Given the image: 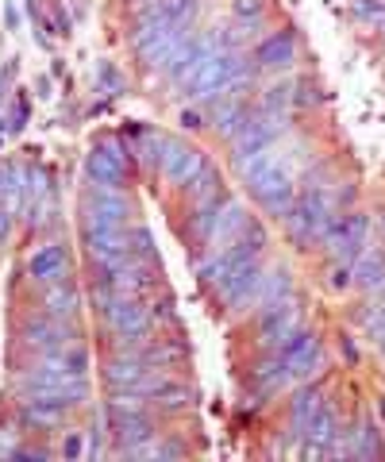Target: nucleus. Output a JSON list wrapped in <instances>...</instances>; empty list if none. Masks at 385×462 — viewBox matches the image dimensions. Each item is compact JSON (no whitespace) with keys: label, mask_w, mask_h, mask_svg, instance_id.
I'll list each match as a JSON object with an SVG mask.
<instances>
[{"label":"nucleus","mask_w":385,"mask_h":462,"mask_svg":"<svg viewBox=\"0 0 385 462\" xmlns=\"http://www.w3.org/2000/svg\"><path fill=\"white\" fill-rule=\"evenodd\" d=\"M239 85H247V62L235 51H216L212 58H205V66L185 81L189 97H212V93H227L235 97Z\"/></svg>","instance_id":"1"},{"label":"nucleus","mask_w":385,"mask_h":462,"mask_svg":"<svg viewBox=\"0 0 385 462\" xmlns=\"http://www.w3.org/2000/svg\"><path fill=\"white\" fill-rule=\"evenodd\" d=\"M327 220H332V200H327L324 193H316V185L305 189L301 197L293 200V208L285 212V227H289V236L301 243V247L324 236Z\"/></svg>","instance_id":"2"},{"label":"nucleus","mask_w":385,"mask_h":462,"mask_svg":"<svg viewBox=\"0 0 385 462\" xmlns=\"http://www.w3.org/2000/svg\"><path fill=\"white\" fill-rule=\"evenodd\" d=\"M127 216H132V205H127L124 189L89 181L81 197V227H124Z\"/></svg>","instance_id":"3"},{"label":"nucleus","mask_w":385,"mask_h":462,"mask_svg":"<svg viewBox=\"0 0 385 462\" xmlns=\"http://www.w3.org/2000/svg\"><path fill=\"white\" fill-rule=\"evenodd\" d=\"M127 147L120 139H101L85 158V173L96 185H112V189H124L127 185Z\"/></svg>","instance_id":"4"},{"label":"nucleus","mask_w":385,"mask_h":462,"mask_svg":"<svg viewBox=\"0 0 385 462\" xmlns=\"http://www.w3.org/2000/svg\"><path fill=\"white\" fill-rule=\"evenodd\" d=\"M105 320H108V328L127 343V351H132V346H139L142 339L151 336L154 316H151V309L139 305V297H120L116 305L105 312Z\"/></svg>","instance_id":"5"},{"label":"nucleus","mask_w":385,"mask_h":462,"mask_svg":"<svg viewBox=\"0 0 385 462\" xmlns=\"http://www.w3.org/2000/svg\"><path fill=\"white\" fill-rule=\"evenodd\" d=\"M20 343L27 346V351L54 355V351H62V346L78 343V331L69 328L66 320H59V316H47V312H42L39 320H27V324L20 328Z\"/></svg>","instance_id":"6"},{"label":"nucleus","mask_w":385,"mask_h":462,"mask_svg":"<svg viewBox=\"0 0 385 462\" xmlns=\"http://www.w3.org/2000/svg\"><path fill=\"white\" fill-rule=\"evenodd\" d=\"M281 127H285V112H270V108H262L259 116H251V112H247L243 127H239V132L232 135V139H235V154L266 151L270 143L281 135Z\"/></svg>","instance_id":"7"},{"label":"nucleus","mask_w":385,"mask_h":462,"mask_svg":"<svg viewBox=\"0 0 385 462\" xmlns=\"http://www.w3.org/2000/svg\"><path fill=\"white\" fill-rule=\"evenodd\" d=\"M108 420H112V436L120 439V447H116L120 455H127L139 443L154 439V424L142 409H116V404H108Z\"/></svg>","instance_id":"8"},{"label":"nucleus","mask_w":385,"mask_h":462,"mask_svg":"<svg viewBox=\"0 0 385 462\" xmlns=\"http://www.w3.org/2000/svg\"><path fill=\"white\" fill-rule=\"evenodd\" d=\"M208 170L205 162V154L201 151H193V147H185V143H170L166 139V154H162V173L174 185H181V189H189V185L201 178V173Z\"/></svg>","instance_id":"9"},{"label":"nucleus","mask_w":385,"mask_h":462,"mask_svg":"<svg viewBox=\"0 0 385 462\" xmlns=\"http://www.w3.org/2000/svg\"><path fill=\"white\" fill-rule=\"evenodd\" d=\"M81 243L89 263H120L132 258L127 251V227H81Z\"/></svg>","instance_id":"10"},{"label":"nucleus","mask_w":385,"mask_h":462,"mask_svg":"<svg viewBox=\"0 0 385 462\" xmlns=\"http://www.w3.org/2000/svg\"><path fill=\"white\" fill-rule=\"evenodd\" d=\"M259 285H262V270H259V263H243V266H235L232 273H224V278L212 285L216 289V300L220 305H243V300H251L254 293H259Z\"/></svg>","instance_id":"11"},{"label":"nucleus","mask_w":385,"mask_h":462,"mask_svg":"<svg viewBox=\"0 0 385 462\" xmlns=\"http://www.w3.org/2000/svg\"><path fill=\"white\" fill-rule=\"evenodd\" d=\"M74 409L69 397H59V393H27L23 404H20V420L27 428H54L66 420V412Z\"/></svg>","instance_id":"12"},{"label":"nucleus","mask_w":385,"mask_h":462,"mask_svg":"<svg viewBox=\"0 0 385 462\" xmlns=\"http://www.w3.org/2000/svg\"><path fill=\"white\" fill-rule=\"evenodd\" d=\"M278 358L285 363V370H289V374H312V366L320 363V339L312 336V331L297 328L293 336L278 346Z\"/></svg>","instance_id":"13"},{"label":"nucleus","mask_w":385,"mask_h":462,"mask_svg":"<svg viewBox=\"0 0 385 462\" xmlns=\"http://www.w3.org/2000/svg\"><path fill=\"white\" fill-rule=\"evenodd\" d=\"M185 39H189V23H174V27H166V32L151 35V39L142 42V47H135V51H139V58H142V62H147L151 69H159V66H170V58L181 51Z\"/></svg>","instance_id":"14"},{"label":"nucleus","mask_w":385,"mask_h":462,"mask_svg":"<svg viewBox=\"0 0 385 462\" xmlns=\"http://www.w3.org/2000/svg\"><path fill=\"white\" fill-rule=\"evenodd\" d=\"M297 328H301V312H297V305L278 300V305H270L266 316H262V328H259L262 346H281Z\"/></svg>","instance_id":"15"},{"label":"nucleus","mask_w":385,"mask_h":462,"mask_svg":"<svg viewBox=\"0 0 385 462\" xmlns=\"http://www.w3.org/2000/svg\"><path fill=\"white\" fill-rule=\"evenodd\" d=\"M151 374H159V370H154L151 363H142L135 351H124L120 358H112V363L105 366V382H108L112 389H132V385H139V382H147Z\"/></svg>","instance_id":"16"},{"label":"nucleus","mask_w":385,"mask_h":462,"mask_svg":"<svg viewBox=\"0 0 385 462\" xmlns=\"http://www.w3.org/2000/svg\"><path fill=\"white\" fill-rule=\"evenodd\" d=\"M293 54H297L293 32H274L270 39L259 42V51H254V62H259L262 69H281V66H293Z\"/></svg>","instance_id":"17"},{"label":"nucleus","mask_w":385,"mask_h":462,"mask_svg":"<svg viewBox=\"0 0 385 462\" xmlns=\"http://www.w3.org/2000/svg\"><path fill=\"white\" fill-rule=\"evenodd\" d=\"M27 273H32L35 282H42V285L59 282L62 273H66V251L59 247V243H47V247H39L32 258H27Z\"/></svg>","instance_id":"18"},{"label":"nucleus","mask_w":385,"mask_h":462,"mask_svg":"<svg viewBox=\"0 0 385 462\" xmlns=\"http://www.w3.org/2000/svg\"><path fill=\"white\" fill-rule=\"evenodd\" d=\"M39 305H42V312H47V316H59V320H69V316H74L78 309H81V293H78V289L74 285H69V282H50L47 285V293H42V300H39Z\"/></svg>","instance_id":"19"},{"label":"nucleus","mask_w":385,"mask_h":462,"mask_svg":"<svg viewBox=\"0 0 385 462\" xmlns=\"http://www.w3.org/2000/svg\"><path fill=\"white\" fill-rule=\"evenodd\" d=\"M366 231H370V220L366 216H351L347 220V231H344V239L335 243V254H339V263H347V266H354L359 263V254H362V243H366Z\"/></svg>","instance_id":"20"},{"label":"nucleus","mask_w":385,"mask_h":462,"mask_svg":"<svg viewBox=\"0 0 385 462\" xmlns=\"http://www.w3.org/2000/svg\"><path fill=\"white\" fill-rule=\"evenodd\" d=\"M151 404H159V409H166V412H178V409H189L193 404V389L189 385H181V382H162L159 385V393L151 397Z\"/></svg>","instance_id":"21"},{"label":"nucleus","mask_w":385,"mask_h":462,"mask_svg":"<svg viewBox=\"0 0 385 462\" xmlns=\"http://www.w3.org/2000/svg\"><path fill=\"white\" fill-rule=\"evenodd\" d=\"M354 278H359L362 289H381L385 285V258L381 254H359Z\"/></svg>","instance_id":"22"},{"label":"nucleus","mask_w":385,"mask_h":462,"mask_svg":"<svg viewBox=\"0 0 385 462\" xmlns=\"http://www.w3.org/2000/svg\"><path fill=\"white\" fill-rule=\"evenodd\" d=\"M320 409V393H316V389H301V393H297L293 397V404H289V416H293V431H297V436H301V428L308 424V416L312 412H316Z\"/></svg>","instance_id":"23"},{"label":"nucleus","mask_w":385,"mask_h":462,"mask_svg":"<svg viewBox=\"0 0 385 462\" xmlns=\"http://www.w3.org/2000/svg\"><path fill=\"white\" fill-rule=\"evenodd\" d=\"M243 120H247V105H243V100H227V105L216 108V132L220 135H235L239 127H243Z\"/></svg>","instance_id":"24"},{"label":"nucleus","mask_w":385,"mask_h":462,"mask_svg":"<svg viewBox=\"0 0 385 462\" xmlns=\"http://www.w3.org/2000/svg\"><path fill=\"white\" fill-rule=\"evenodd\" d=\"M259 200H262V208H266L270 216H281V220H285V212H289V208H293V200H297L293 181L285 178L281 185H274V189H270L266 197H259Z\"/></svg>","instance_id":"25"},{"label":"nucleus","mask_w":385,"mask_h":462,"mask_svg":"<svg viewBox=\"0 0 385 462\" xmlns=\"http://www.w3.org/2000/svg\"><path fill=\"white\" fill-rule=\"evenodd\" d=\"M127 251H132V258H139V263H154V239L147 227H127Z\"/></svg>","instance_id":"26"},{"label":"nucleus","mask_w":385,"mask_h":462,"mask_svg":"<svg viewBox=\"0 0 385 462\" xmlns=\"http://www.w3.org/2000/svg\"><path fill=\"white\" fill-rule=\"evenodd\" d=\"M259 289H262V305H278L289 293V270H274L270 278H262Z\"/></svg>","instance_id":"27"},{"label":"nucleus","mask_w":385,"mask_h":462,"mask_svg":"<svg viewBox=\"0 0 385 462\" xmlns=\"http://www.w3.org/2000/svg\"><path fill=\"white\" fill-rule=\"evenodd\" d=\"M20 216V205H8V200H0V243H8V231L16 224Z\"/></svg>","instance_id":"28"},{"label":"nucleus","mask_w":385,"mask_h":462,"mask_svg":"<svg viewBox=\"0 0 385 462\" xmlns=\"http://www.w3.org/2000/svg\"><path fill=\"white\" fill-rule=\"evenodd\" d=\"M96 78H101V81H105V89H108L112 97H116V93L124 89V78H120V74H116V69H112L108 62H101V69H96Z\"/></svg>","instance_id":"29"},{"label":"nucleus","mask_w":385,"mask_h":462,"mask_svg":"<svg viewBox=\"0 0 385 462\" xmlns=\"http://www.w3.org/2000/svg\"><path fill=\"white\" fill-rule=\"evenodd\" d=\"M81 451H85L81 431H69V436L62 439V455H66V458H81Z\"/></svg>","instance_id":"30"},{"label":"nucleus","mask_w":385,"mask_h":462,"mask_svg":"<svg viewBox=\"0 0 385 462\" xmlns=\"http://www.w3.org/2000/svg\"><path fill=\"white\" fill-rule=\"evenodd\" d=\"M235 16H239V20L262 16V0H239V5H235Z\"/></svg>","instance_id":"31"},{"label":"nucleus","mask_w":385,"mask_h":462,"mask_svg":"<svg viewBox=\"0 0 385 462\" xmlns=\"http://www.w3.org/2000/svg\"><path fill=\"white\" fill-rule=\"evenodd\" d=\"M27 112H32V108H27V97H16V120H12V132L27 124Z\"/></svg>","instance_id":"32"},{"label":"nucleus","mask_w":385,"mask_h":462,"mask_svg":"<svg viewBox=\"0 0 385 462\" xmlns=\"http://www.w3.org/2000/svg\"><path fill=\"white\" fill-rule=\"evenodd\" d=\"M5 23H8V27H20V12H16V8H12V5L5 8Z\"/></svg>","instance_id":"33"},{"label":"nucleus","mask_w":385,"mask_h":462,"mask_svg":"<svg viewBox=\"0 0 385 462\" xmlns=\"http://www.w3.org/2000/svg\"><path fill=\"white\" fill-rule=\"evenodd\" d=\"M181 124H185V127H201V116H197V112H185Z\"/></svg>","instance_id":"34"}]
</instances>
